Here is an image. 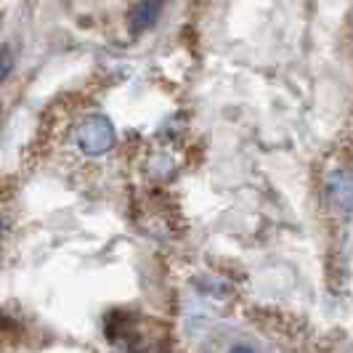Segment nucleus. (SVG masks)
<instances>
[{
    "mask_svg": "<svg viewBox=\"0 0 353 353\" xmlns=\"http://www.w3.org/2000/svg\"><path fill=\"white\" fill-rule=\"evenodd\" d=\"M327 199H330V208L348 221L353 215V176L348 170H337L327 181Z\"/></svg>",
    "mask_w": 353,
    "mask_h": 353,
    "instance_id": "f03ea898",
    "label": "nucleus"
},
{
    "mask_svg": "<svg viewBox=\"0 0 353 353\" xmlns=\"http://www.w3.org/2000/svg\"><path fill=\"white\" fill-rule=\"evenodd\" d=\"M162 17V0H139L136 8L130 11V32L133 35H141V32H149L154 24Z\"/></svg>",
    "mask_w": 353,
    "mask_h": 353,
    "instance_id": "7ed1b4c3",
    "label": "nucleus"
},
{
    "mask_svg": "<svg viewBox=\"0 0 353 353\" xmlns=\"http://www.w3.org/2000/svg\"><path fill=\"white\" fill-rule=\"evenodd\" d=\"M11 70H14V53H11V46H3V72H0V80H8Z\"/></svg>",
    "mask_w": 353,
    "mask_h": 353,
    "instance_id": "20e7f679",
    "label": "nucleus"
},
{
    "mask_svg": "<svg viewBox=\"0 0 353 353\" xmlns=\"http://www.w3.org/2000/svg\"><path fill=\"white\" fill-rule=\"evenodd\" d=\"M114 143H117L114 125L109 123V117L104 114H90L77 128V146L88 157H101L114 149Z\"/></svg>",
    "mask_w": 353,
    "mask_h": 353,
    "instance_id": "f257e3e1",
    "label": "nucleus"
}]
</instances>
